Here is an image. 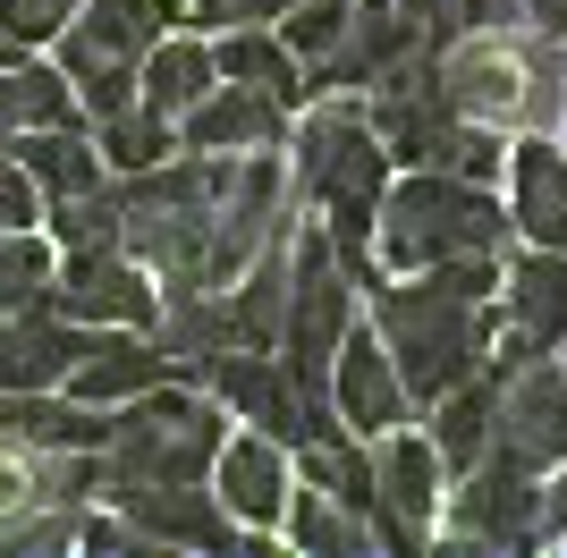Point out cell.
<instances>
[{
  "label": "cell",
  "instance_id": "3",
  "mask_svg": "<svg viewBox=\"0 0 567 558\" xmlns=\"http://www.w3.org/2000/svg\"><path fill=\"white\" fill-rule=\"evenodd\" d=\"M373 246L390 271H432L457 255H499L508 246V204L492 186L457 178V169H406L399 186H381Z\"/></svg>",
  "mask_w": 567,
  "mask_h": 558
},
{
  "label": "cell",
  "instance_id": "21",
  "mask_svg": "<svg viewBox=\"0 0 567 558\" xmlns=\"http://www.w3.org/2000/svg\"><path fill=\"white\" fill-rule=\"evenodd\" d=\"M492 415H499V372L492 364H474L457 390L432 397V448H441L450 474H466V465L492 448Z\"/></svg>",
  "mask_w": 567,
  "mask_h": 558
},
{
  "label": "cell",
  "instance_id": "1",
  "mask_svg": "<svg viewBox=\"0 0 567 558\" xmlns=\"http://www.w3.org/2000/svg\"><path fill=\"white\" fill-rule=\"evenodd\" d=\"M492 297H499V255H457V262L390 279V288L373 279V339L390 348V364H399L415 406L457 390L492 355V330H499Z\"/></svg>",
  "mask_w": 567,
  "mask_h": 558
},
{
  "label": "cell",
  "instance_id": "36",
  "mask_svg": "<svg viewBox=\"0 0 567 558\" xmlns=\"http://www.w3.org/2000/svg\"><path fill=\"white\" fill-rule=\"evenodd\" d=\"M0 153H9V127H0Z\"/></svg>",
  "mask_w": 567,
  "mask_h": 558
},
{
  "label": "cell",
  "instance_id": "13",
  "mask_svg": "<svg viewBox=\"0 0 567 558\" xmlns=\"http://www.w3.org/2000/svg\"><path fill=\"white\" fill-rule=\"evenodd\" d=\"M406 406H415V397H406L390 348H381L373 330L348 322V339H339V355H331V415L348 423L355 441H381V432H399V423H406Z\"/></svg>",
  "mask_w": 567,
  "mask_h": 558
},
{
  "label": "cell",
  "instance_id": "11",
  "mask_svg": "<svg viewBox=\"0 0 567 558\" xmlns=\"http://www.w3.org/2000/svg\"><path fill=\"white\" fill-rule=\"evenodd\" d=\"M204 390L229 406L237 423H255L271 441H306V390H297V372L280 364V348H220L204 364Z\"/></svg>",
  "mask_w": 567,
  "mask_h": 558
},
{
  "label": "cell",
  "instance_id": "29",
  "mask_svg": "<svg viewBox=\"0 0 567 558\" xmlns=\"http://www.w3.org/2000/svg\"><path fill=\"white\" fill-rule=\"evenodd\" d=\"M85 0H0V43L18 51H51V34L76 18Z\"/></svg>",
  "mask_w": 567,
  "mask_h": 558
},
{
  "label": "cell",
  "instance_id": "9",
  "mask_svg": "<svg viewBox=\"0 0 567 558\" xmlns=\"http://www.w3.org/2000/svg\"><path fill=\"white\" fill-rule=\"evenodd\" d=\"M169 25H187V9H178V0H85V9L51 34V51H60V76L136 69L144 51L169 34Z\"/></svg>",
  "mask_w": 567,
  "mask_h": 558
},
{
  "label": "cell",
  "instance_id": "26",
  "mask_svg": "<svg viewBox=\"0 0 567 558\" xmlns=\"http://www.w3.org/2000/svg\"><path fill=\"white\" fill-rule=\"evenodd\" d=\"M43 220H51V237H60V255L69 246H127V204H118V186L102 178V186H85V195H51L43 204Z\"/></svg>",
  "mask_w": 567,
  "mask_h": 558
},
{
  "label": "cell",
  "instance_id": "5",
  "mask_svg": "<svg viewBox=\"0 0 567 558\" xmlns=\"http://www.w3.org/2000/svg\"><path fill=\"white\" fill-rule=\"evenodd\" d=\"M450 499V465L432 448V432H381L373 441V541L390 550H424L432 541V516Z\"/></svg>",
  "mask_w": 567,
  "mask_h": 558
},
{
  "label": "cell",
  "instance_id": "32",
  "mask_svg": "<svg viewBox=\"0 0 567 558\" xmlns=\"http://www.w3.org/2000/svg\"><path fill=\"white\" fill-rule=\"evenodd\" d=\"M399 9H406V18H415V34H424L432 51L466 34V25H457V0H399Z\"/></svg>",
  "mask_w": 567,
  "mask_h": 558
},
{
  "label": "cell",
  "instance_id": "28",
  "mask_svg": "<svg viewBox=\"0 0 567 558\" xmlns=\"http://www.w3.org/2000/svg\"><path fill=\"white\" fill-rule=\"evenodd\" d=\"M348 9H355V0H288V9H280V43L297 51V69H306V76L339 51V34H348Z\"/></svg>",
  "mask_w": 567,
  "mask_h": 558
},
{
  "label": "cell",
  "instance_id": "23",
  "mask_svg": "<svg viewBox=\"0 0 567 558\" xmlns=\"http://www.w3.org/2000/svg\"><path fill=\"white\" fill-rule=\"evenodd\" d=\"M76 93H69V76H60V60H0V127L9 136H25V127H76Z\"/></svg>",
  "mask_w": 567,
  "mask_h": 558
},
{
  "label": "cell",
  "instance_id": "12",
  "mask_svg": "<svg viewBox=\"0 0 567 558\" xmlns=\"http://www.w3.org/2000/svg\"><path fill=\"white\" fill-rule=\"evenodd\" d=\"M213 499L237 516V534H271L288 508V490H297V465H288V441H271V432H237V441H220L213 457Z\"/></svg>",
  "mask_w": 567,
  "mask_h": 558
},
{
  "label": "cell",
  "instance_id": "4",
  "mask_svg": "<svg viewBox=\"0 0 567 558\" xmlns=\"http://www.w3.org/2000/svg\"><path fill=\"white\" fill-rule=\"evenodd\" d=\"M229 441V406L213 390H187L178 372L111 406V441H102V490L111 483H204Z\"/></svg>",
  "mask_w": 567,
  "mask_h": 558
},
{
  "label": "cell",
  "instance_id": "16",
  "mask_svg": "<svg viewBox=\"0 0 567 558\" xmlns=\"http://www.w3.org/2000/svg\"><path fill=\"white\" fill-rule=\"evenodd\" d=\"M508 229L525 246H567V153L550 136L508 144Z\"/></svg>",
  "mask_w": 567,
  "mask_h": 558
},
{
  "label": "cell",
  "instance_id": "14",
  "mask_svg": "<svg viewBox=\"0 0 567 558\" xmlns=\"http://www.w3.org/2000/svg\"><path fill=\"white\" fill-rule=\"evenodd\" d=\"M94 348V330L69 322L60 304H18V313H0V397L18 390H60L69 381V364Z\"/></svg>",
  "mask_w": 567,
  "mask_h": 558
},
{
  "label": "cell",
  "instance_id": "34",
  "mask_svg": "<svg viewBox=\"0 0 567 558\" xmlns=\"http://www.w3.org/2000/svg\"><path fill=\"white\" fill-rule=\"evenodd\" d=\"M525 18V0H457V25H508Z\"/></svg>",
  "mask_w": 567,
  "mask_h": 558
},
{
  "label": "cell",
  "instance_id": "10",
  "mask_svg": "<svg viewBox=\"0 0 567 558\" xmlns=\"http://www.w3.org/2000/svg\"><path fill=\"white\" fill-rule=\"evenodd\" d=\"M153 550H246L237 516L213 499V483H111L102 490Z\"/></svg>",
  "mask_w": 567,
  "mask_h": 558
},
{
  "label": "cell",
  "instance_id": "8",
  "mask_svg": "<svg viewBox=\"0 0 567 558\" xmlns=\"http://www.w3.org/2000/svg\"><path fill=\"white\" fill-rule=\"evenodd\" d=\"M441 508L474 550H525V541H543V474H525L508 457H474Z\"/></svg>",
  "mask_w": 567,
  "mask_h": 558
},
{
  "label": "cell",
  "instance_id": "20",
  "mask_svg": "<svg viewBox=\"0 0 567 558\" xmlns=\"http://www.w3.org/2000/svg\"><path fill=\"white\" fill-rule=\"evenodd\" d=\"M9 153H18L25 178L43 186V204L51 195H85V186L111 178V162H102V144H94L85 118H76V127H25V136H9Z\"/></svg>",
  "mask_w": 567,
  "mask_h": 558
},
{
  "label": "cell",
  "instance_id": "25",
  "mask_svg": "<svg viewBox=\"0 0 567 558\" xmlns=\"http://www.w3.org/2000/svg\"><path fill=\"white\" fill-rule=\"evenodd\" d=\"M94 144H102V162H111V178H136V169H153V162H169V153H178V118L127 102V111L94 118Z\"/></svg>",
  "mask_w": 567,
  "mask_h": 558
},
{
  "label": "cell",
  "instance_id": "27",
  "mask_svg": "<svg viewBox=\"0 0 567 558\" xmlns=\"http://www.w3.org/2000/svg\"><path fill=\"white\" fill-rule=\"evenodd\" d=\"M51 271H60L51 237H34V229H0V313L43 304V297H51Z\"/></svg>",
  "mask_w": 567,
  "mask_h": 558
},
{
  "label": "cell",
  "instance_id": "6",
  "mask_svg": "<svg viewBox=\"0 0 567 558\" xmlns=\"http://www.w3.org/2000/svg\"><path fill=\"white\" fill-rule=\"evenodd\" d=\"M51 304L85 330H153L162 288L127 246H69L60 271H51Z\"/></svg>",
  "mask_w": 567,
  "mask_h": 558
},
{
  "label": "cell",
  "instance_id": "24",
  "mask_svg": "<svg viewBox=\"0 0 567 558\" xmlns=\"http://www.w3.org/2000/svg\"><path fill=\"white\" fill-rule=\"evenodd\" d=\"M280 525H288V541H297V550H313V558L373 550V516H364V508H348V499H331V490H313V483H297V490H288Z\"/></svg>",
  "mask_w": 567,
  "mask_h": 558
},
{
  "label": "cell",
  "instance_id": "7",
  "mask_svg": "<svg viewBox=\"0 0 567 558\" xmlns=\"http://www.w3.org/2000/svg\"><path fill=\"white\" fill-rule=\"evenodd\" d=\"M483 457H508L525 474L567 465V364L550 348L534 364L499 372V415H492V448Z\"/></svg>",
  "mask_w": 567,
  "mask_h": 558
},
{
  "label": "cell",
  "instance_id": "30",
  "mask_svg": "<svg viewBox=\"0 0 567 558\" xmlns=\"http://www.w3.org/2000/svg\"><path fill=\"white\" fill-rule=\"evenodd\" d=\"M288 0H187V25L195 34H220V25H271Z\"/></svg>",
  "mask_w": 567,
  "mask_h": 558
},
{
  "label": "cell",
  "instance_id": "31",
  "mask_svg": "<svg viewBox=\"0 0 567 558\" xmlns=\"http://www.w3.org/2000/svg\"><path fill=\"white\" fill-rule=\"evenodd\" d=\"M43 220V186L18 169V153H0V229H34Z\"/></svg>",
  "mask_w": 567,
  "mask_h": 558
},
{
  "label": "cell",
  "instance_id": "22",
  "mask_svg": "<svg viewBox=\"0 0 567 558\" xmlns=\"http://www.w3.org/2000/svg\"><path fill=\"white\" fill-rule=\"evenodd\" d=\"M213 69L229 76V85H271L288 111H306V102H313L297 51H288L280 34H262V25H220V34H213Z\"/></svg>",
  "mask_w": 567,
  "mask_h": 558
},
{
  "label": "cell",
  "instance_id": "35",
  "mask_svg": "<svg viewBox=\"0 0 567 558\" xmlns=\"http://www.w3.org/2000/svg\"><path fill=\"white\" fill-rule=\"evenodd\" d=\"M525 25H534L543 43H567V0H525Z\"/></svg>",
  "mask_w": 567,
  "mask_h": 558
},
{
  "label": "cell",
  "instance_id": "15",
  "mask_svg": "<svg viewBox=\"0 0 567 558\" xmlns=\"http://www.w3.org/2000/svg\"><path fill=\"white\" fill-rule=\"evenodd\" d=\"M288 118L297 111H288L271 85H229V76H220V85L178 118V144H187V153H280Z\"/></svg>",
  "mask_w": 567,
  "mask_h": 558
},
{
  "label": "cell",
  "instance_id": "33",
  "mask_svg": "<svg viewBox=\"0 0 567 558\" xmlns=\"http://www.w3.org/2000/svg\"><path fill=\"white\" fill-rule=\"evenodd\" d=\"M543 541H567V465H550V490H543Z\"/></svg>",
  "mask_w": 567,
  "mask_h": 558
},
{
  "label": "cell",
  "instance_id": "17",
  "mask_svg": "<svg viewBox=\"0 0 567 558\" xmlns=\"http://www.w3.org/2000/svg\"><path fill=\"white\" fill-rule=\"evenodd\" d=\"M153 381H169V355L153 348V330H94V348L69 364V397H85V406H127L136 390H153Z\"/></svg>",
  "mask_w": 567,
  "mask_h": 558
},
{
  "label": "cell",
  "instance_id": "19",
  "mask_svg": "<svg viewBox=\"0 0 567 558\" xmlns=\"http://www.w3.org/2000/svg\"><path fill=\"white\" fill-rule=\"evenodd\" d=\"M213 85H220V69H213V43H204L195 25L187 34H162V43L136 60V102L162 111V118H187Z\"/></svg>",
  "mask_w": 567,
  "mask_h": 558
},
{
  "label": "cell",
  "instance_id": "18",
  "mask_svg": "<svg viewBox=\"0 0 567 558\" xmlns=\"http://www.w3.org/2000/svg\"><path fill=\"white\" fill-rule=\"evenodd\" d=\"M499 297H508V322L543 348H567V246H525L508 271H499Z\"/></svg>",
  "mask_w": 567,
  "mask_h": 558
},
{
  "label": "cell",
  "instance_id": "2",
  "mask_svg": "<svg viewBox=\"0 0 567 558\" xmlns=\"http://www.w3.org/2000/svg\"><path fill=\"white\" fill-rule=\"evenodd\" d=\"M381 186H390V144L355 102H306V118H288V195L322 211V237L339 246L355 288H373Z\"/></svg>",
  "mask_w": 567,
  "mask_h": 558
}]
</instances>
